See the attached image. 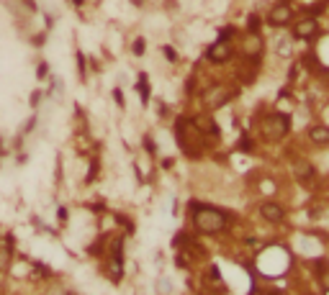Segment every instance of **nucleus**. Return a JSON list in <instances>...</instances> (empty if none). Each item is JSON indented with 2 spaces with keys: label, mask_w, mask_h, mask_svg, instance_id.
Listing matches in <instances>:
<instances>
[{
  "label": "nucleus",
  "mask_w": 329,
  "mask_h": 295,
  "mask_svg": "<svg viewBox=\"0 0 329 295\" xmlns=\"http://www.w3.org/2000/svg\"><path fill=\"white\" fill-rule=\"evenodd\" d=\"M193 224L203 234H219L226 229V213L211 205H193Z\"/></svg>",
  "instance_id": "nucleus-1"
},
{
  "label": "nucleus",
  "mask_w": 329,
  "mask_h": 295,
  "mask_svg": "<svg viewBox=\"0 0 329 295\" xmlns=\"http://www.w3.org/2000/svg\"><path fill=\"white\" fill-rule=\"evenodd\" d=\"M288 129H291V121H288V116H280V113H273L262 121V134L265 139L270 141H278L288 134Z\"/></svg>",
  "instance_id": "nucleus-2"
},
{
  "label": "nucleus",
  "mask_w": 329,
  "mask_h": 295,
  "mask_svg": "<svg viewBox=\"0 0 329 295\" xmlns=\"http://www.w3.org/2000/svg\"><path fill=\"white\" fill-rule=\"evenodd\" d=\"M206 57H209V62H214V64H224V62H229V59H232V44H229L226 39H219L216 44H211V47H209Z\"/></svg>",
  "instance_id": "nucleus-3"
},
{
  "label": "nucleus",
  "mask_w": 329,
  "mask_h": 295,
  "mask_svg": "<svg viewBox=\"0 0 329 295\" xmlns=\"http://www.w3.org/2000/svg\"><path fill=\"white\" fill-rule=\"evenodd\" d=\"M293 18V8L288 6V3H280V6H275L273 11H270V16H268V21L273 23V26H285L288 21Z\"/></svg>",
  "instance_id": "nucleus-4"
},
{
  "label": "nucleus",
  "mask_w": 329,
  "mask_h": 295,
  "mask_svg": "<svg viewBox=\"0 0 329 295\" xmlns=\"http://www.w3.org/2000/svg\"><path fill=\"white\" fill-rule=\"evenodd\" d=\"M260 213H262V218L270 221V224H280V221L285 218V210H283L278 203H273V200H265V203L260 205Z\"/></svg>",
  "instance_id": "nucleus-5"
},
{
  "label": "nucleus",
  "mask_w": 329,
  "mask_h": 295,
  "mask_svg": "<svg viewBox=\"0 0 329 295\" xmlns=\"http://www.w3.org/2000/svg\"><path fill=\"white\" fill-rule=\"evenodd\" d=\"M316 31H319V23H316L314 18H301V21L296 23V28H293V36H296V39H311Z\"/></svg>",
  "instance_id": "nucleus-6"
},
{
  "label": "nucleus",
  "mask_w": 329,
  "mask_h": 295,
  "mask_svg": "<svg viewBox=\"0 0 329 295\" xmlns=\"http://www.w3.org/2000/svg\"><path fill=\"white\" fill-rule=\"evenodd\" d=\"M260 49H262V41H260L257 33H250V39H244V54L250 57V59H257Z\"/></svg>",
  "instance_id": "nucleus-7"
},
{
  "label": "nucleus",
  "mask_w": 329,
  "mask_h": 295,
  "mask_svg": "<svg viewBox=\"0 0 329 295\" xmlns=\"http://www.w3.org/2000/svg\"><path fill=\"white\" fill-rule=\"evenodd\" d=\"M232 93L226 90V88H214L209 95H206V103H209L211 108H219V105H224L226 103V98H229Z\"/></svg>",
  "instance_id": "nucleus-8"
},
{
  "label": "nucleus",
  "mask_w": 329,
  "mask_h": 295,
  "mask_svg": "<svg viewBox=\"0 0 329 295\" xmlns=\"http://www.w3.org/2000/svg\"><path fill=\"white\" fill-rule=\"evenodd\" d=\"M293 172H296V177H299V180L309 182V180L314 177V167H311V162H306V159H299V162L293 164Z\"/></svg>",
  "instance_id": "nucleus-9"
},
{
  "label": "nucleus",
  "mask_w": 329,
  "mask_h": 295,
  "mask_svg": "<svg viewBox=\"0 0 329 295\" xmlns=\"http://www.w3.org/2000/svg\"><path fill=\"white\" fill-rule=\"evenodd\" d=\"M309 139L314 144H329V126H311V129H309Z\"/></svg>",
  "instance_id": "nucleus-10"
},
{
  "label": "nucleus",
  "mask_w": 329,
  "mask_h": 295,
  "mask_svg": "<svg viewBox=\"0 0 329 295\" xmlns=\"http://www.w3.org/2000/svg\"><path fill=\"white\" fill-rule=\"evenodd\" d=\"M137 90H139V95H142V103H147V100H149V77H147V75H139Z\"/></svg>",
  "instance_id": "nucleus-11"
},
{
  "label": "nucleus",
  "mask_w": 329,
  "mask_h": 295,
  "mask_svg": "<svg viewBox=\"0 0 329 295\" xmlns=\"http://www.w3.org/2000/svg\"><path fill=\"white\" fill-rule=\"evenodd\" d=\"M144 52H147V41H144L142 36L134 39V44H131V54H134V57H142Z\"/></svg>",
  "instance_id": "nucleus-12"
},
{
  "label": "nucleus",
  "mask_w": 329,
  "mask_h": 295,
  "mask_svg": "<svg viewBox=\"0 0 329 295\" xmlns=\"http://www.w3.org/2000/svg\"><path fill=\"white\" fill-rule=\"evenodd\" d=\"M11 262V244H0V267Z\"/></svg>",
  "instance_id": "nucleus-13"
},
{
  "label": "nucleus",
  "mask_w": 329,
  "mask_h": 295,
  "mask_svg": "<svg viewBox=\"0 0 329 295\" xmlns=\"http://www.w3.org/2000/svg\"><path fill=\"white\" fill-rule=\"evenodd\" d=\"M247 28H250V33H257V31H260V16H250V23H247Z\"/></svg>",
  "instance_id": "nucleus-14"
},
{
  "label": "nucleus",
  "mask_w": 329,
  "mask_h": 295,
  "mask_svg": "<svg viewBox=\"0 0 329 295\" xmlns=\"http://www.w3.org/2000/svg\"><path fill=\"white\" fill-rule=\"evenodd\" d=\"M162 54L168 57V62H178V54H175L173 47H162Z\"/></svg>",
  "instance_id": "nucleus-15"
},
{
  "label": "nucleus",
  "mask_w": 329,
  "mask_h": 295,
  "mask_svg": "<svg viewBox=\"0 0 329 295\" xmlns=\"http://www.w3.org/2000/svg\"><path fill=\"white\" fill-rule=\"evenodd\" d=\"M77 72H80V77H85V57L82 54H77Z\"/></svg>",
  "instance_id": "nucleus-16"
},
{
  "label": "nucleus",
  "mask_w": 329,
  "mask_h": 295,
  "mask_svg": "<svg viewBox=\"0 0 329 295\" xmlns=\"http://www.w3.org/2000/svg\"><path fill=\"white\" fill-rule=\"evenodd\" d=\"M47 75H49V67H47L44 62H41V64H39V69H36V77H39V80H44Z\"/></svg>",
  "instance_id": "nucleus-17"
},
{
  "label": "nucleus",
  "mask_w": 329,
  "mask_h": 295,
  "mask_svg": "<svg viewBox=\"0 0 329 295\" xmlns=\"http://www.w3.org/2000/svg\"><path fill=\"white\" fill-rule=\"evenodd\" d=\"M47 44V33H36L34 36V47H44Z\"/></svg>",
  "instance_id": "nucleus-18"
},
{
  "label": "nucleus",
  "mask_w": 329,
  "mask_h": 295,
  "mask_svg": "<svg viewBox=\"0 0 329 295\" xmlns=\"http://www.w3.org/2000/svg\"><path fill=\"white\" fill-rule=\"evenodd\" d=\"M41 98H44V95H41L39 90H34V93H31V105H34V108H39V103H41Z\"/></svg>",
  "instance_id": "nucleus-19"
},
{
  "label": "nucleus",
  "mask_w": 329,
  "mask_h": 295,
  "mask_svg": "<svg viewBox=\"0 0 329 295\" xmlns=\"http://www.w3.org/2000/svg\"><path fill=\"white\" fill-rule=\"evenodd\" d=\"M95 172H98V162H93V164H90V172H88V182H93Z\"/></svg>",
  "instance_id": "nucleus-20"
},
{
  "label": "nucleus",
  "mask_w": 329,
  "mask_h": 295,
  "mask_svg": "<svg viewBox=\"0 0 329 295\" xmlns=\"http://www.w3.org/2000/svg\"><path fill=\"white\" fill-rule=\"evenodd\" d=\"M113 98H116V103H118V105H123V103H126V100H123V93H121L118 88L113 90Z\"/></svg>",
  "instance_id": "nucleus-21"
},
{
  "label": "nucleus",
  "mask_w": 329,
  "mask_h": 295,
  "mask_svg": "<svg viewBox=\"0 0 329 295\" xmlns=\"http://www.w3.org/2000/svg\"><path fill=\"white\" fill-rule=\"evenodd\" d=\"M239 149H244V152H250V149H252V141H250V139H242Z\"/></svg>",
  "instance_id": "nucleus-22"
},
{
  "label": "nucleus",
  "mask_w": 329,
  "mask_h": 295,
  "mask_svg": "<svg viewBox=\"0 0 329 295\" xmlns=\"http://www.w3.org/2000/svg\"><path fill=\"white\" fill-rule=\"evenodd\" d=\"M144 146H147V152H149V154H154V144H152V139H149V136H144Z\"/></svg>",
  "instance_id": "nucleus-23"
},
{
  "label": "nucleus",
  "mask_w": 329,
  "mask_h": 295,
  "mask_svg": "<svg viewBox=\"0 0 329 295\" xmlns=\"http://www.w3.org/2000/svg\"><path fill=\"white\" fill-rule=\"evenodd\" d=\"M57 218H59V221H67V208H59V210H57Z\"/></svg>",
  "instance_id": "nucleus-24"
},
{
  "label": "nucleus",
  "mask_w": 329,
  "mask_h": 295,
  "mask_svg": "<svg viewBox=\"0 0 329 295\" xmlns=\"http://www.w3.org/2000/svg\"><path fill=\"white\" fill-rule=\"evenodd\" d=\"M131 3H134V6H142V3H144V0H131Z\"/></svg>",
  "instance_id": "nucleus-25"
},
{
  "label": "nucleus",
  "mask_w": 329,
  "mask_h": 295,
  "mask_svg": "<svg viewBox=\"0 0 329 295\" xmlns=\"http://www.w3.org/2000/svg\"><path fill=\"white\" fill-rule=\"evenodd\" d=\"M0 149H3V136H0Z\"/></svg>",
  "instance_id": "nucleus-26"
}]
</instances>
